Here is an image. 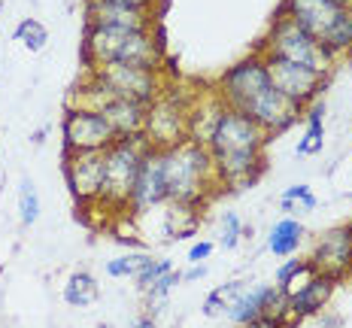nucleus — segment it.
Here are the masks:
<instances>
[{
	"label": "nucleus",
	"mask_w": 352,
	"mask_h": 328,
	"mask_svg": "<svg viewBox=\"0 0 352 328\" xmlns=\"http://www.w3.org/2000/svg\"><path fill=\"white\" fill-rule=\"evenodd\" d=\"M164 201H167V182H164V164H161V149H152L149 146V152H146V158L140 164L137 186L131 192L128 213L143 216L149 210H158Z\"/></svg>",
	"instance_id": "obj_15"
},
{
	"label": "nucleus",
	"mask_w": 352,
	"mask_h": 328,
	"mask_svg": "<svg viewBox=\"0 0 352 328\" xmlns=\"http://www.w3.org/2000/svg\"><path fill=\"white\" fill-rule=\"evenodd\" d=\"M210 267L204 265V261H197V265H192L188 271H182V283H197V280H204L207 276Z\"/></svg>",
	"instance_id": "obj_35"
},
{
	"label": "nucleus",
	"mask_w": 352,
	"mask_h": 328,
	"mask_svg": "<svg viewBox=\"0 0 352 328\" xmlns=\"http://www.w3.org/2000/svg\"><path fill=\"white\" fill-rule=\"evenodd\" d=\"M12 36H16V43H21V49H28L31 55L43 52L46 43H49V31H46V25H43L40 19H21Z\"/></svg>",
	"instance_id": "obj_26"
},
{
	"label": "nucleus",
	"mask_w": 352,
	"mask_h": 328,
	"mask_svg": "<svg viewBox=\"0 0 352 328\" xmlns=\"http://www.w3.org/2000/svg\"><path fill=\"white\" fill-rule=\"evenodd\" d=\"M307 237V228L300 225V219L295 216H285L280 222L270 228L267 234V250L276 255V259H289V255H298L300 243Z\"/></svg>",
	"instance_id": "obj_22"
},
{
	"label": "nucleus",
	"mask_w": 352,
	"mask_h": 328,
	"mask_svg": "<svg viewBox=\"0 0 352 328\" xmlns=\"http://www.w3.org/2000/svg\"><path fill=\"white\" fill-rule=\"evenodd\" d=\"M258 52L285 58V61H295V64H300V67H310V70L322 73V76H328L331 67H334V61H337L316 36L307 34L304 28H300L295 19L285 16V12H276L274 25H270L267 36H264V46L258 49Z\"/></svg>",
	"instance_id": "obj_4"
},
{
	"label": "nucleus",
	"mask_w": 352,
	"mask_h": 328,
	"mask_svg": "<svg viewBox=\"0 0 352 328\" xmlns=\"http://www.w3.org/2000/svg\"><path fill=\"white\" fill-rule=\"evenodd\" d=\"M107 3H119V6H128V10L155 12V3H158V0H107Z\"/></svg>",
	"instance_id": "obj_34"
},
{
	"label": "nucleus",
	"mask_w": 352,
	"mask_h": 328,
	"mask_svg": "<svg viewBox=\"0 0 352 328\" xmlns=\"http://www.w3.org/2000/svg\"><path fill=\"white\" fill-rule=\"evenodd\" d=\"M85 67H104V64H137V67H155L164 64V46L155 31H122V28H85L82 43Z\"/></svg>",
	"instance_id": "obj_1"
},
{
	"label": "nucleus",
	"mask_w": 352,
	"mask_h": 328,
	"mask_svg": "<svg viewBox=\"0 0 352 328\" xmlns=\"http://www.w3.org/2000/svg\"><path fill=\"white\" fill-rule=\"evenodd\" d=\"M225 109L228 107H225V100L219 98L216 89L207 91V94L204 91L197 94L192 109H188V140L197 143V146H210V137H212V131H216Z\"/></svg>",
	"instance_id": "obj_19"
},
{
	"label": "nucleus",
	"mask_w": 352,
	"mask_h": 328,
	"mask_svg": "<svg viewBox=\"0 0 352 328\" xmlns=\"http://www.w3.org/2000/svg\"><path fill=\"white\" fill-rule=\"evenodd\" d=\"M85 19L88 25L98 28H122V31H155V12L128 10L107 0H85Z\"/></svg>",
	"instance_id": "obj_16"
},
{
	"label": "nucleus",
	"mask_w": 352,
	"mask_h": 328,
	"mask_svg": "<svg viewBox=\"0 0 352 328\" xmlns=\"http://www.w3.org/2000/svg\"><path fill=\"white\" fill-rule=\"evenodd\" d=\"M246 234H252V228H246L243 219L234 210H225L222 219H219V243H222V250H237Z\"/></svg>",
	"instance_id": "obj_28"
},
{
	"label": "nucleus",
	"mask_w": 352,
	"mask_h": 328,
	"mask_svg": "<svg viewBox=\"0 0 352 328\" xmlns=\"http://www.w3.org/2000/svg\"><path fill=\"white\" fill-rule=\"evenodd\" d=\"M246 286L249 283H243V280H228V283H222V286H216L210 292L207 298H204V316H210V319H216V316H228V310L237 304V298L246 292Z\"/></svg>",
	"instance_id": "obj_24"
},
{
	"label": "nucleus",
	"mask_w": 352,
	"mask_h": 328,
	"mask_svg": "<svg viewBox=\"0 0 352 328\" xmlns=\"http://www.w3.org/2000/svg\"><path fill=\"white\" fill-rule=\"evenodd\" d=\"M201 222H204V204H195V201L161 204V234H164V240L195 237Z\"/></svg>",
	"instance_id": "obj_18"
},
{
	"label": "nucleus",
	"mask_w": 352,
	"mask_h": 328,
	"mask_svg": "<svg viewBox=\"0 0 352 328\" xmlns=\"http://www.w3.org/2000/svg\"><path fill=\"white\" fill-rule=\"evenodd\" d=\"M264 89H270V76H267V67H264L261 52L249 55L243 61L234 64V67H228L219 76V85H216L225 107L240 109V113H243Z\"/></svg>",
	"instance_id": "obj_8"
},
{
	"label": "nucleus",
	"mask_w": 352,
	"mask_h": 328,
	"mask_svg": "<svg viewBox=\"0 0 352 328\" xmlns=\"http://www.w3.org/2000/svg\"><path fill=\"white\" fill-rule=\"evenodd\" d=\"M149 152L143 134L137 137H119L109 149L104 152V188H100V204L113 213L128 210L131 192L140 177V164Z\"/></svg>",
	"instance_id": "obj_3"
},
{
	"label": "nucleus",
	"mask_w": 352,
	"mask_h": 328,
	"mask_svg": "<svg viewBox=\"0 0 352 328\" xmlns=\"http://www.w3.org/2000/svg\"><path fill=\"white\" fill-rule=\"evenodd\" d=\"M0 10H3V3H0Z\"/></svg>",
	"instance_id": "obj_39"
},
{
	"label": "nucleus",
	"mask_w": 352,
	"mask_h": 328,
	"mask_svg": "<svg viewBox=\"0 0 352 328\" xmlns=\"http://www.w3.org/2000/svg\"><path fill=\"white\" fill-rule=\"evenodd\" d=\"M107 85L113 89L116 98L124 100H137V104L149 107L164 94L167 83L161 76V70L155 67H137V64H104V67L88 70Z\"/></svg>",
	"instance_id": "obj_6"
},
{
	"label": "nucleus",
	"mask_w": 352,
	"mask_h": 328,
	"mask_svg": "<svg viewBox=\"0 0 352 328\" xmlns=\"http://www.w3.org/2000/svg\"><path fill=\"white\" fill-rule=\"evenodd\" d=\"M304 134H300V140L295 146V155L300 158H310L322 152V146H325V100H313V104L304 107Z\"/></svg>",
	"instance_id": "obj_21"
},
{
	"label": "nucleus",
	"mask_w": 352,
	"mask_h": 328,
	"mask_svg": "<svg viewBox=\"0 0 352 328\" xmlns=\"http://www.w3.org/2000/svg\"><path fill=\"white\" fill-rule=\"evenodd\" d=\"M240 328H289V319H285V316H274V313H261L258 319H252V322H246Z\"/></svg>",
	"instance_id": "obj_32"
},
{
	"label": "nucleus",
	"mask_w": 352,
	"mask_h": 328,
	"mask_svg": "<svg viewBox=\"0 0 352 328\" xmlns=\"http://www.w3.org/2000/svg\"><path fill=\"white\" fill-rule=\"evenodd\" d=\"M104 328H113V325H104Z\"/></svg>",
	"instance_id": "obj_38"
},
{
	"label": "nucleus",
	"mask_w": 352,
	"mask_h": 328,
	"mask_svg": "<svg viewBox=\"0 0 352 328\" xmlns=\"http://www.w3.org/2000/svg\"><path fill=\"white\" fill-rule=\"evenodd\" d=\"M152 255L149 252H128V255H119V259H113V261H107V274L113 276V280H124V276H131L134 280L137 271L149 261Z\"/></svg>",
	"instance_id": "obj_30"
},
{
	"label": "nucleus",
	"mask_w": 352,
	"mask_h": 328,
	"mask_svg": "<svg viewBox=\"0 0 352 328\" xmlns=\"http://www.w3.org/2000/svg\"><path fill=\"white\" fill-rule=\"evenodd\" d=\"M61 137H64V152H107L119 137L109 128V122L104 119V113L82 107H67L61 119Z\"/></svg>",
	"instance_id": "obj_7"
},
{
	"label": "nucleus",
	"mask_w": 352,
	"mask_h": 328,
	"mask_svg": "<svg viewBox=\"0 0 352 328\" xmlns=\"http://www.w3.org/2000/svg\"><path fill=\"white\" fill-rule=\"evenodd\" d=\"M349 140H352V134H349Z\"/></svg>",
	"instance_id": "obj_40"
},
{
	"label": "nucleus",
	"mask_w": 352,
	"mask_h": 328,
	"mask_svg": "<svg viewBox=\"0 0 352 328\" xmlns=\"http://www.w3.org/2000/svg\"><path fill=\"white\" fill-rule=\"evenodd\" d=\"M349 274H352V271H349Z\"/></svg>",
	"instance_id": "obj_41"
},
{
	"label": "nucleus",
	"mask_w": 352,
	"mask_h": 328,
	"mask_svg": "<svg viewBox=\"0 0 352 328\" xmlns=\"http://www.w3.org/2000/svg\"><path fill=\"white\" fill-rule=\"evenodd\" d=\"M270 137L240 109H225L210 137V155H234V152H264Z\"/></svg>",
	"instance_id": "obj_9"
},
{
	"label": "nucleus",
	"mask_w": 352,
	"mask_h": 328,
	"mask_svg": "<svg viewBox=\"0 0 352 328\" xmlns=\"http://www.w3.org/2000/svg\"><path fill=\"white\" fill-rule=\"evenodd\" d=\"M134 328H158V322H155V316H140L134 322Z\"/></svg>",
	"instance_id": "obj_36"
},
{
	"label": "nucleus",
	"mask_w": 352,
	"mask_h": 328,
	"mask_svg": "<svg viewBox=\"0 0 352 328\" xmlns=\"http://www.w3.org/2000/svg\"><path fill=\"white\" fill-rule=\"evenodd\" d=\"M264 67H267L270 85L276 91H283L289 100H295L298 107H307L313 100H319V91L325 89V76L310 67H300L295 61H285V58L276 55H264Z\"/></svg>",
	"instance_id": "obj_10"
},
{
	"label": "nucleus",
	"mask_w": 352,
	"mask_h": 328,
	"mask_svg": "<svg viewBox=\"0 0 352 328\" xmlns=\"http://www.w3.org/2000/svg\"><path fill=\"white\" fill-rule=\"evenodd\" d=\"M212 250H216V243H212V240H197V243L188 246V261H192V265H197V261H207L212 255Z\"/></svg>",
	"instance_id": "obj_33"
},
{
	"label": "nucleus",
	"mask_w": 352,
	"mask_h": 328,
	"mask_svg": "<svg viewBox=\"0 0 352 328\" xmlns=\"http://www.w3.org/2000/svg\"><path fill=\"white\" fill-rule=\"evenodd\" d=\"M98 298H100V286L88 271L70 274V280L64 283V301H67L70 307H88V304H94Z\"/></svg>",
	"instance_id": "obj_25"
},
{
	"label": "nucleus",
	"mask_w": 352,
	"mask_h": 328,
	"mask_svg": "<svg viewBox=\"0 0 352 328\" xmlns=\"http://www.w3.org/2000/svg\"><path fill=\"white\" fill-rule=\"evenodd\" d=\"M349 6L337 3V0H285L280 6V12H285L289 19H295L307 34H313L322 43L328 34L337 28V21L346 16Z\"/></svg>",
	"instance_id": "obj_14"
},
{
	"label": "nucleus",
	"mask_w": 352,
	"mask_h": 328,
	"mask_svg": "<svg viewBox=\"0 0 352 328\" xmlns=\"http://www.w3.org/2000/svg\"><path fill=\"white\" fill-rule=\"evenodd\" d=\"M243 113L249 116V119L258 125L267 137H276L283 134V131H289L292 125H295L298 119H304V107H298L295 100H289L283 91H276L274 85L270 89H264L258 98L249 104Z\"/></svg>",
	"instance_id": "obj_12"
},
{
	"label": "nucleus",
	"mask_w": 352,
	"mask_h": 328,
	"mask_svg": "<svg viewBox=\"0 0 352 328\" xmlns=\"http://www.w3.org/2000/svg\"><path fill=\"white\" fill-rule=\"evenodd\" d=\"M146 109L149 107L137 104V100L116 98L113 104L104 109V119L109 122V128L116 131V137H137V134H143V128H146Z\"/></svg>",
	"instance_id": "obj_20"
},
{
	"label": "nucleus",
	"mask_w": 352,
	"mask_h": 328,
	"mask_svg": "<svg viewBox=\"0 0 352 328\" xmlns=\"http://www.w3.org/2000/svg\"><path fill=\"white\" fill-rule=\"evenodd\" d=\"M64 177L76 204H100L104 188V152H64Z\"/></svg>",
	"instance_id": "obj_11"
},
{
	"label": "nucleus",
	"mask_w": 352,
	"mask_h": 328,
	"mask_svg": "<svg viewBox=\"0 0 352 328\" xmlns=\"http://www.w3.org/2000/svg\"><path fill=\"white\" fill-rule=\"evenodd\" d=\"M310 261L319 274L343 280L352 271V225H334L313 243Z\"/></svg>",
	"instance_id": "obj_13"
},
{
	"label": "nucleus",
	"mask_w": 352,
	"mask_h": 328,
	"mask_svg": "<svg viewBox=\"0 0 352 328\" xmlns=\"http://www.w3.org/2000/svg\"><path fill=\"white\" fill-rule=\"evenodd\" d=\"M195 98L186 100L182 94H173L170 89H164V94L155 104H149L143 137L152 149H170V146L188 140V109H192Z\"/></svg>",
	"instance_id": "obj_5"
},
{
	"label": "nucleus",
	"mask_w": 352,
	"mask_h": 328,
	"mask_svg": "<svg viewBox=\"0 0 352 328\" xmlns=\"http://www.w3.org/2000/svg\"><path fill=\"white\" fill-rule=\"evenodd\" d=\"M161 164H164L167 201L207 204L210 195L222 188L216 179V164H212L207 146L182 140L170 149H161Z\"/></svg>",
	"instance_id": "obj_2"
},
{
	"label": "nucleus",
	"mask_w": 352,
	"mask_h": 328,
	"mask_svg": "<svg viewBox=\"0 0 352 328\" xmlns=\"http://www.w3.org/2000/svg\"><path fill=\"white\" fill-rule=\"evenodd\" d=\"M280 207L285 210V213H313V210L319 207V201H316V195H313V188L310 186H304V182H298V186H289L285 192L280 195Z\"/></svg>",
	"instance_id": "obj_27"
},
{
	"label": "nucleus",
	"mask_w": 352,
	"mask_h": 328,
	"mask_svg": "<svg viewBox=\"0 0 352 328\" xmlns=\"http://www.w3.org/2000/svg\"><path fill=\"white\" fill-rule=\"evenodd\" d=\"M334 276L328 274H316L307 286H300L295 295H289V307H285V313H289V322H295V319H307V316H316V313L325 310V304L331 301L334 289H337Z\"/></svg>",
	"instance_id": "obj_17"
},
{
	"label": "nucleus",
	"mask_w": 352,
	"mask_h": 328,
	"mask_svg": "<svg viewBox=\"0 0 352 328\" xmlns=\"http://www.w3.org/2000/svg\"><path fill=\"white\" fill-rule=\"evenodd\" d=\"M316 274H319V271H316V265H313L310 259H298V255H289V261L276 267V286H280V289L285 292V298H289V295H295L300 286H307V283H310Z\"/></svg>",
	"instance_id": "obj_23"
},
{
	"label": "nucleus",
	"mask_w": 352,
	"mask_h": 328,
	"mask_svg": "<svg viewBox=\"0 0 352 328\" xmlns=\"http://www.w3.org/2000/svg\"><path fill=\"white\" fill-rule=\"evenodd\" d=\"M337 3H343V6H352V0H337Z\"/></svg>",
	"instance_id": "obj_37"
},
{
	"label": "nucleus",
	"mask_w": 352,
	"mask_h": 328,
	"mask_svg": "<svg viewBox=\"0 0 352 328\" xmlns=\"http://www.w3.org/2000/svg\"><path fill=\"white\" fill-rule=\"evenodd\" d=\"M40 192H36L34 179L31 177H21L19 182V216L25 225H34L40 219Z\"/></svg>",
	"instance_id": "obj_29"
},
{
	"label": "nucleus",
	"mask_w": 352,
	"mask_h": 328,
	"mask_svg": "<svg viewBox=\"0 0 352 328\" xmlns=\"http://www.w3.org/2000/svg\"><path fill=\"white\" fill-rule=\"evenodd\" d=\"M170 271H173V261L170 259H149L140 267V271H137L134 283H137V289H140V292H146L152 283L158 280V276H164V274H170Z\"/></svg>",
	"instance_id": "obj_31"
}]
</instances>
